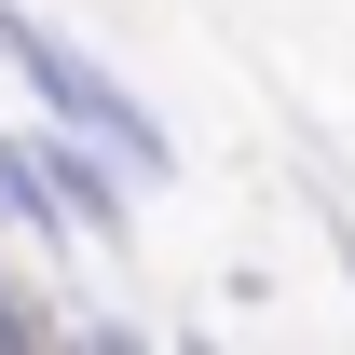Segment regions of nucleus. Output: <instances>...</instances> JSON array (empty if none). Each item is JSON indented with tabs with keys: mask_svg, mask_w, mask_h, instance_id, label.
I'll use <instances>...</instances> for the list:
<instances>
[{
	"mask_svg": "<svg viewBox=\"0 0 355 355\" xmlns=\"http://www.w3.org/2000/svg\"><path fill=\"white\" fill-rule=\"evenodd\" d=\"M0 69H14V83L42 96L55 123H83L96 150H123L137 178H178V150H164V123H150V96L123 83V69H110V55H83V42H55L42 14H28V0H0Z\"/></svg>",
	"mask_w": 355,
	"mask_h": 355,
	"instance_id": "nucleus-1",
	"label": "nucleus"
},
{
	"mask_svg": "<svg viewBox=\"0 0 355 355\" xmlns=\"http://www.w3.org/2000/svg\"><path fill=\"white\" fill-rule=\"evenodd\" d=\"M328 232H342V273H355V219H342V205H328Z\"/></svg>",
	"mask_w": 355,
	"mask_h": 355,
	"instance_id": "nucleus-2",
	"label": "nucleus"
}]
</instances>
